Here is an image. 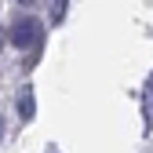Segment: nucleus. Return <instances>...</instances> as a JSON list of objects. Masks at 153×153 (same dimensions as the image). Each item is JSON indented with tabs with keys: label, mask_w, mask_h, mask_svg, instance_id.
Masks as SVG:
<instances>
[{
	"label": "nucleus",
	"mask_w": 153,
	"mask_h": 153,
	"mask_svg": "<svg viewBox=\"0 0 153 153\" xmlns=\"http://www.w3.org/2000/svg\"><path fill=\"white\" fill-rule=\"evenodd\" d=\"M40 36H44V29H40V18H33V15L18 18V22L11 26V44H15L18 51H33L36 44H40Z\"/></svg>",
	"instance_id": "nucleus-1"
},
{
	"label": "nucleus",
	"mask_w": 153,
	"mask_h": 153,
	"mask_svg": "<svg viewBox=\"0 0 153 153\" xmlns=\"http://www.w3.org/2000/svg\"><path fill=\"white\" fill-rule=\"evenodd\" d=\"M18 117H22V120H33V117H36V99H33V88H22V95H18Z\"/></svg>",
	"instance_id": "nucleus-2"
},
{
	"label": "nucleus",
	"mask_w": 153,
	"mask_h": 153,
	"mask_svg": "<svg viewBox=\"0 0 153 153\" xmlns=\"http://www.w3.org/2000/svg\"><path fill=\"white\" fill-rule=\"evenodd\" d=\"M142 117H146V131H153V76L142 84Z\"/></svg>",
	"instance_id": "nucleus-3"
},
{
	"label": "nucleus",
	"mask_w": 153,
	"mask_h": 153,
	"mask_svg": "<svg viewBox=\"0 0 153 153\" xmlns=\"http://www.w3.org/2000/svg\"><path fill=\"white\" fill-rule=\"evenodd\" d=\"M51 15H55V22L66 15V0H55V7H51Z\"/></svg>",
	"instance_id": "nucleus-4"
},
{
	"label": "nucleus",
	"mask_w": 153,
	"mask_h": 153,
	"mask_svg": "<svg viewBox=\"0 0 153 153\" xmlns=\"http://www.w3.org/2000/svg\"><path fill=\"white\" fill-rule=\"evenodd\" d=\"M11 40V29H0V51H4V44Z\"/></svg>",
	"instance_id": "nucleus-5"
},
{
	"label": "nucleus",
	"mask_w": 153,
	"mask_h": 153,
	"mask_svg": "<svg viewBox=\"0 0 153 153\" xmlns=\"http://www.w3.org/2000/svg\"><path fill=\"white\" fill-rule=\"evenodd\" d=\"M0 139H4V117H0Z\"/></svg>",
	"instance_id": "nucleus-6"
},
{
	"label": "nucleus",
	"mask_w": 153,
	"mask_h": 153,
	"mask_svg": "<svg viewBox=\"0 0 153 153\" xmlns=\"http://www.w3.org/2000/svg\"><path fill=\"white\" fill-rule=\"evenodd\" d=\"M22 4H36V0H22Z\"/></svg>",
	"instance_id": "nucleus-7"
}]
</instances>
